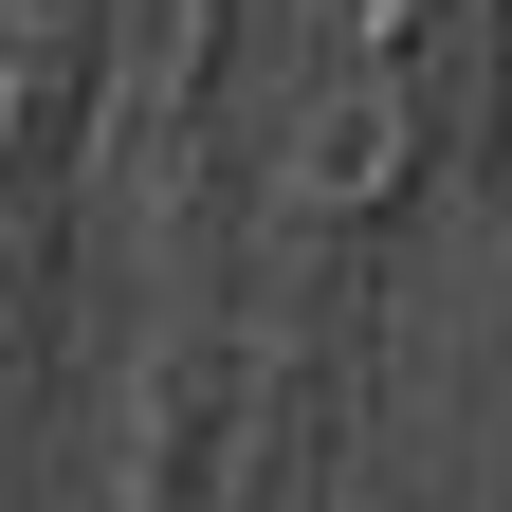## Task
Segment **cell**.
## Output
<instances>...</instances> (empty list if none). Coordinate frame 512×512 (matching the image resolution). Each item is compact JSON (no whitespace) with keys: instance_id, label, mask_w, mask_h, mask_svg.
Instances as JSON below:
<instances>
[{"instance_id":"6da1fadb","label":"cell","mask_w":512,"mask_h":512,"mask_svg":"<svg viewBox=\"0 0 512 512\" xmlns=\"http://www.w3.org/2000/svg\"><path fill=\"white\" fill-rule=\"evenodd\" d=\"M494 110H512V0H494Z\"/></svg>"}]
</instances>
